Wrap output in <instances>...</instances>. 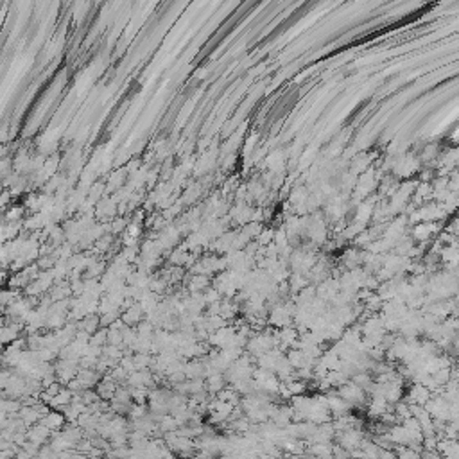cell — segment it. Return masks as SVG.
Wrapping results in <instances>:
<instances>
[{"mask_svg": "<svg viewBox=\"0 0 459 459\" xmlns=\"http://www.w3.org/2000/svg\"><path fill=\"white\" fill-rule=\"evenodd\" d=\"M40 422H42L47 429H51V431H57V429L63 427L65 418H63V414H59V412H47L45 416H42Z\"/></svg>", "mask_w": 459, "mask_h": 459, "instance_id": "cell-1", "label": "cell"}]
</instances>
